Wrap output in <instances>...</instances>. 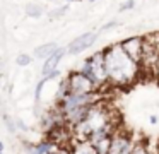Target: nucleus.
<instances>
[{
  "label": "nucleus",
  "instance_id": "f257e3e1",
  "mask_svg": "<svg viewBox=\"0 0 159 154\" xmlns=\"http://www.w3.org/2000/svg\"><path fill=\"white\" fill-rule=\"evenodd\" d=\"M104 65H106V74L110 86L123 87L130 86L140 74V63L132 60L120 44H111L104 48Z\"/></svg>",
  "mask_w": 159,
  "mask_h": 154
},
{
  "label": "nucleus",
  "instance_id": "f03ea898",
  "mask_svg": "<svg viewBox=\"0 0 159 154\" xmlns=\"http://www.w3.org/2000/svg\"><path fill=\"white\" fill-rule=\"evenodd\" d=\"M110 123H115V125H116V122L113 120V115H111V110L108 108L103 101H98L89 108L86 118H84L79 125L74 127L72 130L77 135V140H87V137L93 132L110 125Z\"/></svg>",
  "mask_w": 159,
  "mask_h": 154
},
{
  "label": "nucleus",
  "instance_id": "7ed1b4c3",
  "mask_svg": "<svg viewBox=\"0 0 159 154\" xmlns=\"http://www.w3.org/2000/svg\"><path fill=\"white\" fill-rule=\"evenodd\" d=\"M77 70L80 74L87 75L91 81L94 82L98 89H101L104 84H110L108 82V74H106V65H104V53L103 50L93 53L91 57H87L86 60H82V63L79 65Z\"/></svg>",
  "mask_w": 159,
  "mask_h": 154
},
{
  "label": "nucleus",
  "instance_id": "20e7f679",
  "mask_svg": "<svg viewBox=\"0 0 159 154\" xmlns=\"http://www.w3.org/2000/svg\"><path fill=\"white\" fill-rule=\"evenodd\" d=\"M101 101V94L98 92H91V94H77V92H69L65 98L60 103H55V108L58 110L62 115L72 111L75 108H80V106H89L94 105V103Z\"/></svg>",
  "mask_w": 159,
  "mask_h": 154
},
{
  "label": "nucleus",
  "instance_id": "39448f33",
  "mask_svg": "<svg viewBox=\"0 0 159 154\" xmlns=\"http://www.w3.org/2000/svg\"><path fill=\"white\" fill-rule=\"evenodd\" d=\"M67 82H69L70 92H77V94H91V92H98L99 89L94 86V82L91 81L87 75L80 74L79 70H74L67 75Z\"/></svg>",
  "mask_w": 159,
  "mask_h": 154
},
{
  "label": "nucleus",
  "instance_id": "423d86ee",
  "mask_svg": "<svg viewBox=\"0 0 159 154\" xmlns=\"http://www.w3.org/2000/svg\"><path fill=\"white\" fill-rule=\"evenodd\" d=\"M134 144H135V140L132 139L130 132L118 128L116 132L113 133V140H111L110 154H130Z\"/></svg>",
  "mask_w": 159,
  "mask_h": 154
},
{
  "label": "nucleus",
  "instance_id": "0eeeda50",
  "mask_svg": "<svg viewBox=\"0 0 159 154\" xmlns=\"http://www.w3.org/2000/svg\"><path fill=\"white\" fill-rule=\"evenodd\" d=\"M121 46V50L132 58V60L140 63L142 55H144V36H128L123 41L118 43Z\"/></svg>",
  "mask_w": 159,
  "mask_h": 154
},
{
  "label": "nucleus",
  "instance_id": "6e6552de",
  "mask_svg": "<svg viewBox=\"0 0 159 154\" xmlns=\"http://www.w3.org/2000/svg\"><path fill=\"white\" fill-rule=\"evenodd\" d=\"M98 40V33L94 31H89V33H84V34H79L77 38H74L72 41L69 43L67 46V53L69 55H79L82 51H86L87 48H91Z\"/></svg>",
  "mask_w": 159,
  "mask_h": 154
},
{
  "label": "nucleus",
  "instance_id": "1a4fd4ad",
  "mask_svg": "<svg viewBox=\"0 0 159 154\" xmlns=\"http://www.w3.org/2000/svg\"><path fill=\"white\" fill-rule=\"evenodd\" d=\"M65 55H67V48H62V46H60L58 50H57L55 53L52 55V57L46 58L45 63H43V67H41V75H43V77H45V75H50L52 72H55L57 68H58L60 60H62Z\"/></svg>",
  "mask_w": 159,
  "mask_h": 154
},
{
  "label": "nucleus",
  "instance_id": "9d476101",
  "mask_svg": "<svg viewBox=\"0 0 159 154\" xmlns=\"http://www.w3.org/2000/svg\"><path fill=\"white\" fill-rule=\"evenodd\" d=\"M24 142V149L28 154H53V151L57 149L55 144H52L50 140H39V142L29 144L28 140H22Z\"/></svg>",
  "mask_w": 159,
  "mask_h": 154
},
{
  "label": "nucleus",
  "instance_id": "9b49d317",
  "mask_svg": "<svg viewBox=\"0 0 159 154\" xmlns=\"http://www.w3.org/2000/svg\"><path fill=\"white\" fill-rule=\"evenodd\" d=\"M58 44L55 43V41H50V43H45V44H39V46L34 48V57L39 58V60H46V58H50L53 53H55L57 50H58Z\"/></svg>",
  "mask_w": 159,
  "mask_h": 154
},
{
  "label": "nucleus",
  "instance_id": "f8f14e48",
  "mask_svg": "<svg viewBox=\"0 0 159 154\" xmlns=\"http://www.w3.org/2000/svg\"><path fill=\"white\" fill-rule=\"evenodd\" d=\"M70 149H72V154H96L94 147L91 146L87 140H77V142H72Z\"/></svg>",
  "mask_w": 159,
  "mask_h": 154
},
{
  "label": "nucleus",
  "instance_id": "ddd939ff",
  "mask_svg": "<svg viewBox=\"0 0 159 154\" xmlns=\"http://www.w3.org/2000/svg\"><path fill=\"white\" fill-rule=\"evenodd\" d=\"M24 12H26V16L31 17V19H39V17L45 14V9H43V5H39V3H28Z\"/></svg>",
  "mask_w": 159,
  "mask_h": 154
},
{
  "label": "nucleus",
  "instance_id": "4468645a",
  "mask_svg": "<svg viewBox=\"0 0 159 154\" xmlns=\"http://www.w3.org/2000/svg\"><path fill=\"white\" fill-rule=\"evenodd\" d=\"M2 122H4L5 125V130H7V133H11V135H16L17 133V127H16V118L12 115H9V113L2 111Z\"/></svg>",
  "mask_w": 159,
  "mask_h": 154
},
{
  "label": "nucleus",
  "instance_id": "2eb2a0df",
  "mask_svg": "<svg viewBox=\"0 0 159 154\" xmlns=\"http://www.w3.org/2000/svg\"><path fill=\"white\" fill-rule=\"evenodd\" d=\"M70 92V89H69V82H67V79H63L62 82H60V86H58V89H57V94H55V103H60L63 98H65L67 94Z\"/></svg>",
  "mask_w": 159,
  "mask_h": 154
},
{
  "label": "nucleus",
  "instance_id": "dca6fc26",
  "mask_svg": "<svg viewBox=\"0 0 159 154\" xmlns=\"http://www.w3.org/2000/svg\"><path fill=\"white\" fill-rule=\"evenodd\" d=\"M130 154H152L151 151H149L147 144L144 142V140H135L134 147H132Z\"/></svg>",
  "mask_w": 159,
  "mask_h": 154
},
{
  "label": "nucleus",
  "instance_id": "f3484780",
  "mask_svg": "<svg viewBox=\"0 0 159 154\" xmlns=\"http://www.w3.org/2000/svg\"><path fill=\"white\" fill-rule=\"evenodd\" d=\"M67 10H69V5H62V7H57V9L50 10L48 12V19L50 21H57L60 19V17H63L67 14Z\"/></svg>",
  "mask_w": 159,
  "mask_h": 154
},
{
  "label": "nucleus",
  "instance_id": "a211bd4d",
  "mask_svg": "<svg viewBox=\"0 0 159 154\" xmlns=\"http://www.w3.org/2000/svg\"><path fill=\"white\" fill-rule=\"evenodd\" d=\"M33 62V57L28 53H19L17 57H16V63L19 65V67H28V65H31Z\"/></svg>",
  "mask_w": 159,
  "mask_h": 154
},
{
  "label": "nucleus",
  "instance_id": "6ab92c4d",
  "mask_svg": "<svg viewBox=\"0 0 159 154\" xmlns=\"http://www.w3.org/2000/svg\"><path fill=\"white\" fill-rule=\"evenodd\" d=\"M134 7H135V0H125L123 3H120L118 12H127V10H132Z\"/></svg>",
  "mask_w": 159,
  "mask_h": 154
},
{
  "label": "nucleus",
  "instance_id": "aec40b11",
  "mask_svg": "<svg viewBox=\"0 0 159 154\" xmlns=\"http://www.w3.org/2000/svg\"><path fill=\"white\" fill-rule=\"evenodd\" d=\"M16 127H17V132H29L28 123H26L22 118H16Z\"/></svg>",
  "mask_w": 159,
  "mask_h": 154
},
{
  "label": "nucleus",
  "instance_id": "412c9836",
  "mask_svg": "<svg viewBox=\"0 0 159 154\" xmlns=\"http://www.w3.org/2000/svg\"><path fill=\"white\" fill-rule=\"evenodd\" d=\"M120 26V22H118V21H110V22H106V24H103V26H101V31H110V29H115V27H118Z\"/></svg>",
  "mask_w": 159,
  "mask_h": 154
},
{
  "label": "nucleus",
  "instance_id": "4be33fe9",
  "mask_svg": "<svg viewBox=\"0 0 159 154\" xmlns=\"http://www.w3.org/2000/svg\"><path fill=\"white\" fill-rule=\"evenodd\" d=\"M53 154H72V149H70V146H62V147H57L53 151Z\"/></svg>",
  "mask_w": 159,
  "mask_h": 154
},
{
  "label": "nucleus",
  "instance_id": "5701e85b",
  "mask_svg": "<svg viewBox=\"0 0 159 154\" xmlns=\"http://www.w3.org/2000/svg\"><path fill=\"white\" fill-rule=\"evenodd\" d=\"M149 122H151V123H152V125H156V123H157V122H159V118H157V115H151V116H149Z\"/></svg>",
  "mask_w": 159,
  "mask_h": 154
},
{
  "label": "nucleus",
  "instance_id": "b1692460",
  "mask_svg": "<svg viewBox=\"0 0 159 154\" xmlns=\"http://www.w3.org/2000/svg\"><path fill=\"white\" fill-rule=\"evenodd\" d=\"M4 151H5V144L0 140V152H4Z\"/></svg>",
  "mask_w": 159,
  "mask_h": 154
},
{
  "label": "nucleus",
  "instance_id": "393cba45",
  "mask_svg": "<svg viewBox=\"0 0 159 154\" xmlns=\"http://www.w3.org/2000/svg\"><path fill=\"white\" fill-rule=\"evenodd\" d=\"M67 3H72V2H80V0H65Z\"/></svg>",
  "mask_w": 159,
  "mask_h": 154
},
{
  "label": "nucleus",
  "instance_id": "a878e982",
  "mask_svg": "<svg viewBox=\"0 0 159 154\" xmlns=\"http://www.w3.org/2000/svg\"><path fill=\"white\" fill-rule=\"evenodd\" d=\"M2 106H4V101H2V96H0V110H2Z\"/></svg>",
  "mask_w": 159,
  "mask_h": 154
},
{
  "label": "nucleus",
  "instance_id": "bb28decb",
  "mask_svg": "<svg viewBox=\"0 0 159 154\" xmlns=\"http://www.w3.org/2000/svg\"><path fill=\"white\" fill-rule=\"evenodd\" d=\"M89 2H91V3H94V2H98V0H89Z\"/></svg>",
  "mask_w": 159,
  "mask_h": 154
},
{
  "label": "nucleus",
  "instance_id": "cd10ccee",
  "mask_svg": "<svg viewBox=\"0 0 159 154\" xmlns=\"http://www.w3.org/2000/svg\"><path fill=\"white\" fill-rule=\"evenodd\" d=\"M0 70H2V65H0Z\"/></svg>",
  "mask_w": 159,
  "mask_h": 154
},
{
  "label": "nucleus",
  "instance_id": "c85d7f7f",
  "mask_svg": "<svg viewBox=\"0 0 159 154\" xmlns=\"http://www.w3.org/2000/svg\"><path fill=\"white\" fill-rule=\"evenodd\" d=\"M0 154H4V152H0Z\"/></svg>",
  "mask_w": 159,
  "mask_h": 154
}]
</instances>
